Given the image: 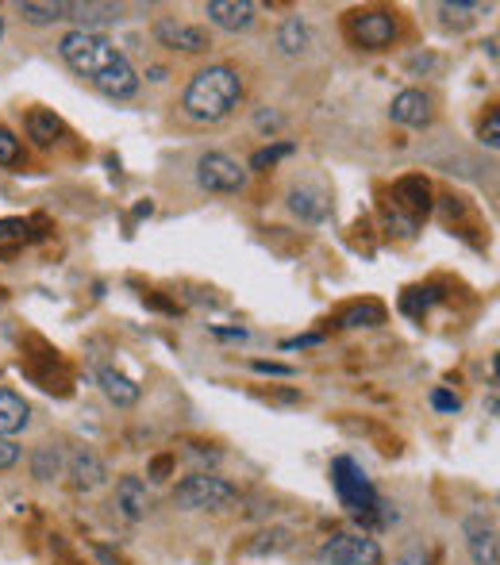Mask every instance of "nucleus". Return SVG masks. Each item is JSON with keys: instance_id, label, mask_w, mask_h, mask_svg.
<instances>
[{"instance_id": "obj_36", "label": "nucleus", "mask_w": 500, "mask_h": 565, "mask_svg": "<svg viewBox=\"0 0 500 565\" xmlns=\"http://www.w3.org/2000/svg\"><path fill=\"white\" fill-rule=\"evenodd\" d=\"M254 123H258L262 131H277V127H281V116H277V112H266V108H258Z\"/></svg>"}, {"instance_id": "obj_17", "label": "nucleus", "mask_w": 500, "mask_h": 565, "mask_svg": "<svg viewBox=\"0 0 500 565\" xmlns=\"http://www.w3.org/2000/svg\"><path fill=\"white\" fill-rule=\"evenodd\" d=\"M97 381H100V389H104V396H108L112 404H120V408H131V404L139 400V385H135L127 373H120L116 366H100Z\"/></svg>"}, {"instance_id": "obj_33", "label": "nucleus", "mask_w": 500, "mask_h": 565, "mask_svg": "<svg viewBox=\"0 0 500 565\" xmlns=\"http://www.w3.org/2000/svg\"><path fill=\"white\" fill-rule=\"evenodd\" d=\"M250 369H254V373H270V377H293V373H297L293 366H281V362H262V358H258V362H250Z\"/></svg>"}, {"instance_id": "obj_28", "label": "nucleus", "mask_w": 500, "mask_h": 565, "mask_svg": "<svg viewBox=\"0 0 500 565\" xmlns=\"http://www.w3.org/2000/svg\"><path fill=\"white\" fill-rule=\"evenodd\" d=\"M27 223L24 220H0V246L4 243H24Z\"/></svg>"}, {"instance_id": "obj_14", "label": "nucleus", "mask_w": 500, "mask_h": 565, "mask_svg": "<svg viewBox=\"0 0 500 565\" xmlns=\"http://www.w3.org/2000/svg\"><path fill=\"white\" fill-rule=\"evenodd\" d=\"M289 208H293L304 223H324L327 212H331V200H327V193L316 189V185H300V189L289 193Z\"/></svg>"}, {"instance_id": "obj_7", "label": "nucleus", "mask_w": 500, "mask_h": 565, "mask_svg": "<svg viewBox=\"0 0 500 565\" xmlns=\"http://www.w3.org/2000/svg\"><path fill=\"white\" fill-rule=\"evenodd\" d=\"M320 562L327 565H381V546L366 535H331L320 546Z\"/></svg>"}, {"instance_id": "obj_13", "label": "nucleus", "mask_w": 500, "mask_h": 565, "mask_svg": "<svg viewBox=\"0 0 500 565\" xmlns=\"http://www.w3.org/2000/svg\"><path fill=\"white\" fill-rule=\"evenodd\" d=\"M466 546L474 565H497V531L493 523H485L481 516L466 519Z\"/></svg>"}, {"instance_id": "obj_24", "label": "nucleus", "mask_w": 500, "mask_h": 565, "mask_svg": "<svg viewBox=\"0 0 500 565\" xmlns=\"http://www.w3.org/2000/svg\"><path fill=\"white\" fill-rule=\"evenodd\" d=\"M58 469H62L58 450H54V446H39V450H35V458H31V473H35L39 481H54V477H58Z\"/></svg>"}, {"instance_id": "obj_4", "label": "nucleus", "mask_w": 500, "mask_h": 565, "mask_svg": "<svg viewBox=\"0 0 500 565\" xmlns=\"http://www.w3.org/2000/svg\"><path fill=\"white\" fill-rule=\"evenodd\" d=\"M239 500L235 485H227L216 473H189L174 489V504L185 512H227Z\"/></svg>"}, {"instance_id": "obj_42", "label": "nucleus", "mask_w": 500, "mask_h": 565, "mask_svg": "<svg viewBox=\"0 0 500 565\" xmlns=\"http://www.w3.org/2000/svg\"><path fill=\"white\" fill-rule=\"evenodd\" d=\"M147 77H150V81H166V70H162V66H150Z\"/></svg>"}, {"instance_id": "obj_18", "label": "nucleus", "mask_w": 500, "mask_h": 565, "mask_svg": "<svg viewBox=\"0 0 500 565\" xmlns=\"http://www.w3.org/2000/svg\"><path fill=\"white\" fill-rule=\"evenodd\" d=\"M70 477H74V489L77 492H93L104 485V462H100L93 450H77L74 458H70Z\"/></svg>"}, {"instance_id": "obj_34", "label": "nucleus", "mask_w": 500, "mask_h": 565, "mask_svg": "<svg viewBox=\"0 0 500 565\" xmlns=\"http://www.w3.org/2000/svg\"><path fill=\"white\" fill-rule=\"evenodd\" d=\"M16 462H20V446L12 439H0V469H12Z\"/></svg>"}, {"instance_id": "obj_10", "label": "nucleus", "mask_w": 500, "mask_h": 565, "mask_svg": "<svg viewBox=\"0 0 500 565\" xmlns=\"http://www.w3.org/2000/svg\"><path fill=\"white\" fill-rule=\"evenodd\" d=\"M389 116H393V123H400V127H427L435 112H431V97H427L424 89H404V93L393 97Z\"/></svg>"}, {"instance_id": "obj_6", "label": "nucleus", "mask_w": 500, "mask_h": 565, "mask_svg": "<svg viewBox=\"0 0 500 565\" xmlns=\"http://www.w3.org/2000/svg\"><path fill=\"white\" fill-rule=\"evenodd\" d=\"M347 35L354 47L362 50H385L397 39V16L385 8H370V12H354L347 20Z\"/></svg>"}, {"instance_id": "obj_40", "label": "nucleus", "mask_w": 500, "mask_h": 565, "mask_svg": "<svg viewBox=\"0 0 500 565\" xmlns=\"http://www.w3.org/2000/svg\"><path fill=\"white\" fill-rule=\"evenodd\" d=\"M147 304L150 308H158V312H177L174 304H170V300H162V296H147Z\"/></svg>"}, {"instance_id": "obj_32", "label": "nucleus", "mask_w": 500, "mask_h": 565, "mask_svg": "<svg viewBox=\"0 0 500 565\" xmlns=\"http://www.w3.org/2000/svg\"><path fill=\"white\" fill-rule=\"evenodd\" d=\"M174 473V458L170 454H158L154 462H150V481H166Z\"/></svg>"}, {"instance_id": "obj_21", "label": "nucleus", "mask_w": 500, "mask_h": 565, "mask_svg": "<svg viewBox=\"0 0 500 565\" xmlns=\"http://www.w3.org/2000/svg\"><path fill=\"white\" fill-rule=\"evenodd\" d=\"M16 12L24 16L27 24L47 27V24H62V20H66V12H70V4H62V0H54V4H39V0H20V4H16Z\"/></svg>"}, {"instance_id": "obj_35", "label": "nucleus", "mask_w": 500, "mask_h": 565, "mask_svg": "<svg viewBox=\"0 0 500 565\" xmlns=\"http://www.w3.org/2000/svg\"><path fill=\"white\" fill-rule=\"evenodd\" d=\"M435 66H439L435 54H412V58H408V70H412V74H427V70H435Z\"/></svg>"}, {"instance_id": "obj_20", "label": "nucleus", "mask_w": 500, "mask_h": 565, "mask_svg": "<svg viewBox=\"0 0 500 565\" xmlns=\"http://www.w3.org/2000/svg\"><path fill=\"white\" fill-rule=\"evenodd\" d=\"M308 47H312L308 24H304L300 16H289V20L281 24V31H277V50H281L285 58H300V54H308Z\"/></svg>"}, {"instance_id": "obj_22", "label": "nucleus", "mask_w": 500, "mask_h": 565, "mask_svg": "<svg viewBox=\"0 0 500 565\" xmlns=\"http://www.w3.org/2000/svg\"><path fill=\"white\" fill-rule=\"evenodd\" d=\"M385 323V308L377 300H366V304H354L343 312V327H377Z\"/></svg>"}, {"instance_id": "obj_19", "label": "nucleus", "mask_w": 500, "mask_h": 565, "mask_svg": "<svg viewBox=\"0 0 500 565\" xmlns=\"http://www.w3.org/2000/svg\"><path fill=\"white\" fill-rule=\"evenodd\" d=\"M66 135V127L62 120L47 112V108H35V112H27V139L35 143V147H50V143H58Z\"/></svg>"}, {"instance_id": "obj_29", "label": "nucleus", "mask_w": 500, "mask_h": 565, "mask_svg": "<svg viewBox=\"0 0 500 565\" xmlns=\"http://www.w3.org/2000/svg\"><path fill=\"white\" fill-rule=\"evenodd\" d=\"M431 408H435V412H450V416H454V412L462 408V400H458L454 393H447V389H435V393H431Z\"/></svg>"}, {"instance_id": "obj_2", "label": "nucleus", "mask_w": 500, "mask_h": 565, "mask_svg": "<svg viewBox=\"0 0 500 565\" xmlns=\"http://www.w3.org/2000/svg\"><path fill=\"white\" fill-rule=\"evenodd\" d=\"M243 100V77L231 66H204L193 74L185 97H181V108L185 116L197 123H220L227 120Z\"/></svg>"}, {"instance_id": "obj_8", "label": "nucleus", "mask_w": 500, "mask_h": 565, "mask_svg": "<svg viewBox=\"0 0 500 565\" xmlns=\"http://www.w3.org/2000/svg\"><path fill=\"white\" fill-rule=\"evenodd\" d=\"M154 39H158V47L181 50V54H204V50L212 47V39H208L204 27L181 24V20H174V16L154 20Z\"/></svg>"}, {"instance_id": "obj_38", "label": "nucleus", "mask_w": 500, "mask_h": 565, "mask_svg": "<svg viewBox=\"0 0 500 565\" xmlns=\"http://www.w3.org/2000/svg\"><path fill=\"white\" fill-rule=\"evenodd\" d=\"M393 565H427V554L424 550H408V554H400Z\"/></svg>"}, {"instance_id": "obj_30", "label": "nucleus", "mask_w": 500, "mask_h": 565, "mask_svg": "<svg viewBox=\"0 0 500 565\" xmlns=\"http://www.w3.org/2000/svg\"><path fill=\"white\" fill-rule=\"evenodd\" d=\"M481 143L489 150L500 147V112H489V120H485V127H481Z\"/></svg>"}, {"instance_id": "obj_39", "label": "nucleus", "mask_w": 500, "mask_h": 565, "mask_svg": "<svg viewBox=\"0 0 500 565\" xmlns=\"http://www.w3.org/2000/svg\"><path fill=\"white\" fill-rule=\"evenodd\" d=\"M320 343V335H300V339H285L281 350H297V346H316Z\"/></svg>"}, {"instance_id": "obj_43", "label": "nucleus", "mask_w": 500, "mask_h": 565, "mask_svg": "<svg viewBox=\"0 0 500 565\" xmlns=\"http://www.w3.org/2000/svg\"><path fill=\"white\" fill-rule=\"evenodd\" d=\"M0 39H4V16H0Z\"/></svg>"}, {"instance_id": "obj_37", "label": "nucleus", "mask_w": 500, "mask_h": 565, "mask_svg": "<svg viewBox=\"0 0 500 565\" xmlns=\"http://www.w3.org/2000/svg\"><path fill=\"white\" fill-rule=\"evenodd\" d=\"M212 335H216V339H239V343L247 339V331H243V327H212Z\"/></svg>"}, {"instance_id": "obj_25", "label": "nucleus", "mask_w": 500, "mask_h": 565, "mask_svg": "<svg viewBox=\"0 0 500 565\" xmlns=\"http://www.w3.org/2000/svg\"><path fill=\"white\" fill-rule=\"evenodd\" d=\"M285 546H289V531H262V535L247 546V554L262 558V554H277V550H285Z\"/></svg>"}, {"instance_id": "obj_11", "label": "nucleus", "mask_w": 500, "mask_h": 565, "mask_svg": "<svg viewBox=\"0 0 500 565\" xmlns=\"http://www.w3.org/2000/svg\"><path fill=\"white\" fill-rule=\"evenodd\" d=\"M204 12L220 31H247L254 24V16H258V8L250 0H212Z\"/></svg>"}, {"instance_id": "obj_41", "label": "nucleus", "mask_w": 500, "mask_h": 565, "mask_svg": "<svg viewBox=\"0 0 500 565\" xmlns=\"http://www.w3.org/2000/svg\"><path fill=\"white\" fill-rule=\"evenodd\" d=\"M93 554H97V558H100V562H104V565H116V558H112V554H108L104 546H93Z\"/></svg>"}, {"instance_id": "obj_23", "label": "nucleus", "mask_w": 500, "mask_h": 565, "mask_svg": "<svg viewBox=\"0 0 500 565\" xmlns=\"http://www.w3.org/2000/svg\"><path fill=\"white\" fill-rule=\"evenodd\" d=\"M439 296H443L439 289H408V293L400 296V312H404V316H424Z\"/></svg>"}, {"instance_id": "obj_3", "label": "nucleus", "mask_w": 500, "mask_h": 565, "mask_svg": "<svg viewBox=\"0 0 500 565\" xmlns=\"http://www.w3.org/2000/svg\"><path fill=\"white\" fill-rule=\"evenodd\" d=\"M331 485H335V492H339V500H343V508H347L350 516L370 523L374 512L381 508V496H377L374 485H370L366 469L358 466L354 458H335V462H331Z\"/></svg>"}, {"instance_id": "obj_31", "label": "nucleus", "mask_w": 500, "mask_h": 565, "mask_svg": "<svg viewBox=\"0 0 500 565\" xmlns=\"http://www.w3.org/2000/svg\"><path fill=\"white\" fill-rule=\"evenodd\" d=\"M389 227L397 231L400 239H412L416 235V220L412 216H400V212H389Z\"/></svg>"}, {"instance_id": "obj_5", "label": "nucleus", "mask_w": 500, "mask_h": 565, "mask_svg": "<svg viewBox=\"0 0 500 565\" xmlns=\"http://www.w3.org/2000/svg\"><path fill=\"white\" fill-rule=\"evenodd\" d=\"M197 185L204 193H243L247 189V170L224 154V150H208V154H200L197 158Z\"/></svg>"}, {"instance_id": "obj_15", "label": "nucleus", "mask_w": 500, "mask_h": 565, "mask_svg": "<svg viewBox=\"0 0 500 565\" xmlns=\"http://www.w3.org/2000/svg\"><path fill=\"white\" fill-rule=\"evenodd\" d=\"M27 423H31V408L20 393L12 389H0V439H12L20 435Z\"/></svg>"}, {"instance_id": "obj_27", "label": "nucleus", "mask_w": 500, "mask_h": 565, "mask_svg": "<svg viewBox=\"0 0 500 565\" xmlns=\"http://www.w3.org/2000/svg\"><path fill=\"white\" fill-rule=\"evenodd\" d=\"M20 158H24V147H20V139L0 123V166H20Z\"/></svg>"}, {"instance_id": "obj_16", "label": "nucleus", "mask_w": 500, "mask_h": 565, "mask_svg": "<svg viewBox=\"0 0 500 565\" xmlns=\"http://www.w3.org/2000/svg\"><path fill=\"white\" fill-rule=\"evenodd\" d=\"M393 197L404 212H412V216H420V212H431V185H427L420 173H412V177H400L397 185H393Z\"/></svg>"}, {"instance_id": "obj_12", "label": "nucleus", "mask_w": 500, "mask_h": 565, "mask_svg": "<svg viewBox=\"0 0 500 565\" xmlns=\"http://www.w3.org/2000/svg\"><path fill=\"white\" fill-rule=\"evenodd\" d=\"M116 508H120L131 523H139V519L147 516L150 492H147V485H143V477H135V473L120 477V485H116Z\"/></svg>"}, {"instance_id": "obj_1", "label": "nucleus", "mask_w": 500, "mask_h": 565, "mask_svg": "<svg viewBox=\"0 0 500 565\" xmlns=\"http://www.w3.org/2000/svg\"><path fill=\"white\" fill-rule=\"evenodd\" d=\"M58 54L62 62L74 70L77 77H85L97 93L112 100H127L139 93V74L127 62V54L108 35H93V31H66L58 39Z\"/></svg>"}, {"instance_id": "obj_9", "label": "nucleus", "mask_w": 500, "mask_h": 565, "mask_svg": "<svg viewBox=\"0 0 500 565\" xmlns=\"http://www.w3.org/2000/svg\"><path fill=\"white\" fill-rule=\"evenodd\" d=\"M124 8L120 4H104V0H85V4H70L66 20H74L77 31H93V35H104V27L120 24Z\"/></svg>"}, {"instance_id": "obj_26", "label": "nucleus", "mask_w": 500, "mask_h": 565, "mask_svg": "<svg viewBox=\"0 0 500 565\" xmlns=\"http://www.w3.org/2000/svg\"><path fill=\"white\" fill-rule=\"evenodd\" d=\"M293 143H274V147H266V150H258L254 158H250V170H266V166H277L281 158H289L293 154Z\"/></svg>"}]
</instances>
